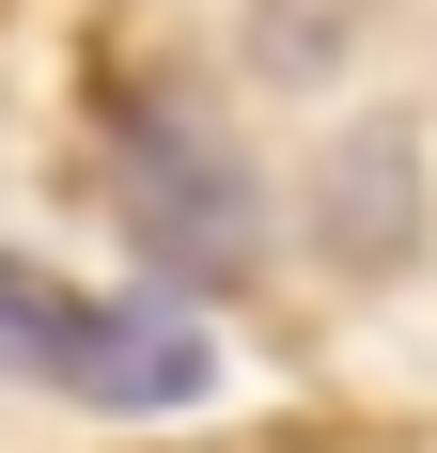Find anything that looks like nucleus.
I'll list each match as a JSON object with an SVG mask.
<instances>
[{
    "label": "nucleus",
    "instance_id": "1",
    "mask_svg": "<svg viewBox=\"0 0 437 453\" xmlns=\"http://www.w3.org/2000/svg\"><path fill=\"white\" fill-rule=\"evenodd\" d=\"M0 375H32L63 407H110V422H157V407L218 391V344L188 313H157V297H79L32 250H0Z\"/></svg>",
    "mask_w": 437,
    "mask_h": 453
},
{
    "label": "nucleus",
    "instance_id": "2",
    "mask_svg": "<svg viewBox=\"0 0 437 453\" xmlns=\"http://www.w3.org/2000/svg\"><path fill=\"white\" fill-rule=\"evenodd\" d=\"M126 203H141V234H157L172 266H250V173H234L218 126L141 110L126 126Z\"/></svg>",
    "mask_w": 437,
    "mask_h": 453
}]
</instances>
